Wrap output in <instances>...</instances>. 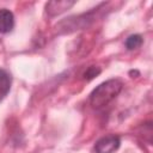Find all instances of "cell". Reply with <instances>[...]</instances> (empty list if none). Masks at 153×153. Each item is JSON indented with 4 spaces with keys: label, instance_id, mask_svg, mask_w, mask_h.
I'll list each match as a JSON object with an SVG mask.
<instances>
[{
    "label": "cell",
    "instance_id": "6da1fadb",
    "mask_svg": "<svg viewBox=\"0 0 153 153\" xmlns=\"http://www.w3.org/2000/svg\"><path fill=\"white\" fill-rule=\"evenodd\" d=\"M123 82L120 79H110L99 84L90 94V104L93 109L100 110L108 106L122 91Z\"/></svg>",
    "mask_w": 153,
    "mask_h": 153
},
{
    "label": "cell",
    "instance_id": "7a4b0ae2",
    "mask_svg": "<svg viewBox=\"0 0 153 153\" xmlns=\"http://www.w3.org/2000/svg\"><path fill=\"white\" fill-rule=\"evenodd\" d=\"M106 4L103 2V4L98 5L97 7L92 8L91 11H88V12H85V13H81V14H76V16H71L68 18H65L63 20H61L56 25L57 31L60 33H71V32H74L76 30L87 27L88 25H91L96 20L97 14L100 12V10H103V7Z\"/></svg>",
    "mask_w": 153,
    "mask_h": 153
},
{
    "label": "cell",
    "instance_id": "3957f363",
    "mask_svg": "<svg viewBox=\"0 0 153 153\" xmlns=\"http://www.w3.org/2000/svg\"><path fill=\"white\" fill-rule=\"evenodd\" d=\"M121 146V139L117 135H106L97 140L94 143L96 153H115Z\"/></svg>",
    "mask_w": 153,
    "mask_h": 153
},
{
    "label": "cell",
    "instance_id": "277c9868",
    "mask_svg": "<svg viewBox=\"0 0 153 153\" xmlns=\"http://www.w3.org/2000/svg\"><path fill=\"white\" fill-rule=\"evenodd\" d=\"M75 1H68V0H61V1H49L45 4V12L49 17H55L57 14H61L62 12L69 10Z\"/></svg>",
    "mask_w": 153,
    "mask_h": 153
},
{
    "label": "cell",
    "instance_id": "5b68a950",
    "mask_svg": "<svg viewBox=\"0 0 153 153\" xmlns=\"http://www.w3.org/2000/svg\"><path fill=\"white\" fill-rule=\"evenodd\" d=\"M14 27V16L7 8H0V33H8Z\"/></svg>",
    "mask_w": 153,
    "mask_h": 153
},
{
    "label": "cell",
    "instance_id": "8992f818",
    "mask_svg": "<svg viewBox=\"0 0 153 153\" xmlns=\"http://www.w3.org/2000/svg\"><path fill=\"white\" fill-rule=\"evenodd\" d=\"M11 84H12L11 74L7 71L0 68V103L8 94L11 90Z\"/></svg>",
    "mask_w": 153,
    "mask_h": 153
},
{
    "label": "cell",
    "instance_id": "52a82bcc",
    "mask_svg": "<svg viewBox=\"0 0 153 153\" xmlns=\"http://www.w3.org/2000/svg\"><path fill=\"white\" fill-rule=\"evenodd\" d=\"M142 42H143L142 36L139 35V33H134V35H130V36L127 37V39L124 42V45L128 50H135V49H137L142 45Z\"/></svg>",
    "mask_w": 153,
    "mask_h": 153
},
{
    "label": "cell",
    "instance_id": "ba28073f",
    "mask_svg": "<svg viewBox=\"0 0 153 153\" xmlns=\"http://www.w3.org/2000/svg\"><path fill=\"white\" fill-rule=\"evenodd\" d=\"M99 74H100V68L97 67V66H91V67H88L84 72V75L82 76H84L85 80H92V79H94Z\"/></svg>",
    "mask_w": 153,
    "mask_h": 153
}]
</instances>
